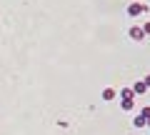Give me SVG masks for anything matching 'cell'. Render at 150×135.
I'll list each match as a JSON object with an SVG mask.
<instances>
[{"instance_id":"obj_1","label":"cell","mask_w":150,"mask_h":135,"mask_svg":"<svg viewBox=\"0 0 150 135\" xmlns=\"http://www.w3.org/2000/svg\"><path fill=\"white\" fill-rule=\"evenodd\" d=\"M145 13H148V5H143V3H130V5H128V15L130 18L145 15Z\"/></svg>"},{"instance_id":"obj_2","label":"cell","mask_w":150,"mask_h":135,"mask_svg":"<svg viewBox=\"0 0 150 135\" xmlns=\"http://www.w3.org/2000/svg\"><path fill=\"white\" fill-rule=\"evenodd\" d=\"M128 35H130L133 43H145V33H143V28H140V25H133L128 30Z\"/></svg>"},{"instance_id":"obj_3","label":"cell","mask_w":150,"mask_h":135,"mask_svg":"<svg viewBox=\"0 0 150 135\" xmlns=\"http://www.w3.org/2000/svg\"><path fill=\"white\" fill-rule=\"evenodd\" d=\"M100 98H103V100H105V103H112V100L118 98V90H115V88H103Z\"/></svg>"},{"instance_id":"obj_4","label":"cell","mask_w":150,"mask_h":135,"mask_svg":"<svg viewBox=\"0 0 150 135\" xmlns=\"http://www.w3.org/2000/svg\"><path fill=\"white\" fill-rule=\"evenodd\" d=\"M130 90H133V95H145V93H148V88H145V83H143V80H138L133 88H130Z\"/></svg>"},{"instance_id":"obj_5","label":"cell","mask_w":150,"mask_h":135,"mask_svg":"<svg viewBox=\"0 0 150 135\" xmlns=\"http://www.w3.org/2000/svg\"><path fill=\"white\" fill-rule=\"evenodd\" d=\"M118 95H120V100H135V95H133V90H130V88H123Z\"/></svg>"},{"instance_id":"obj_6","label":"cell","mask_w":150,"mask_h":135,"mask_svg":"<svg viewBox=\"0 0 150 135\" xmlns=\"http://www.w3.org/2000/svg\"><path fill=\"white\" fill-rule=\"evenodd\" d=\"M133 125H135V128H148V123H145V118H143V115H135V118H133Z\"/></svg>"},{"instance_id":"obj_7","label":"cell","mask_w":150,"mask_h":135,"mask_svg":"<svg viewBox=\"0 0 150 135\" xmlns=\"http://www.w3.org/2000/svg\"><path fill=\"white\" fill-rule=\"evenodd\" d=\"M120 108H123V110H133L135 108V100H120Z\"/></svg>"},{"instance_id":"obj_8","label":"cell","mask_w":150,"mask_h":135,"mask_svg":"<svg viewBox=\"0 0 150 135\" xmlns=\"http://www.w3.org/2000/svg\"><path fill=\"white\" fill-rule=\"evenodd\" d=\"M140 115L145 118V123H150V108L145 105V108H140Z\"/></svg>"},{"instance_id":"obj_9","label":"cell","mask_w":150,"mask_h":135,"mask_svg":"<svg viewBox=\"0 0 150 135\" xmlns=\"http://www.w3.org/2000/svg\"><path fill=\"white\" fill-rule=\"evenodd\" d=\"M140 28H143V33H145V38H148V35H150V20H148V23H143V25H140Z\"/></svg>"},{"instance_id":"obj_10","label":"cell","mask_w":150,"mask_h":135,"mask_svg":"<svg viewBox=\"0 0 150 135\" xmlns=\"http://www.w3.org/2000/svg\"><path fill=\"white\" fill-rule=\"evenodd\" d=\"M143 83H145V88H148V90H150V73H148V75L143 78Z\"/></svg>"}]
</instances>
